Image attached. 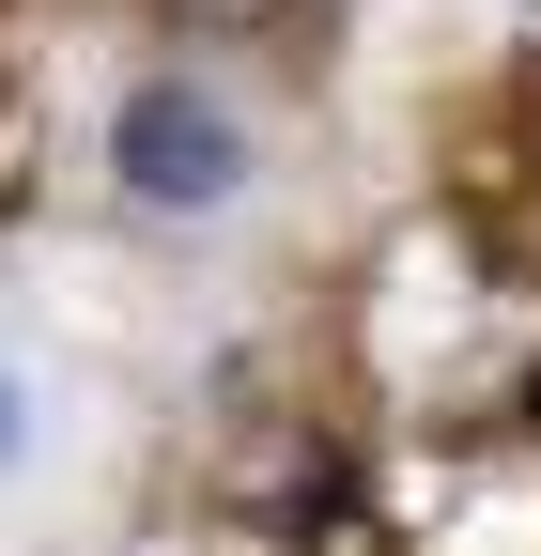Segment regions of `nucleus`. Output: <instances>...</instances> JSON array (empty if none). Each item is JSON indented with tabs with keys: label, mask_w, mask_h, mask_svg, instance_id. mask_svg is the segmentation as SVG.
<instances>
[{
	"label": "nucleus",
	"mask_w": 541,
	"mask_h": 556,
	"mask_svg": "<svg viewBox=\"0 0 541 556\" xmlns=\"http://www.w3.org/2000/svg\"><path fill=\"white\" fill-rule=\"evenodd\" d=\"M155 16H186V31H248L263 0H155Z\"/></svg>",
	"instance_id": "obj_4"
},
{
	"label": "nucleus",
	"mask_w": 541,
	"mask_h": 556,
	"mask_svg": "<svg viewBox=\"0 0 541 556\" xmlns=\"http://www.w3.org/2000/svg\"><path fill=\"white\" fill-rule=\"evenodd\" d=\"M217 495H232L248 541H294V556H310V541H341V526H356V464L325 448V433H248Z\"/></svg>",
	"instance_id": "obj_2"
},
{
	"label": "nucleus",
	"mask_w": 541,
	"mask_h": 556,
	"mask_svg": "<svg viewBox=\"0 0 541 556\" xmlns=\"http://www.w3.org/2000/svg\"><path fill=\"white\" fill-rule=\"evenodd\" d=\"M16 464H32V387L0 371V479H16Z\"/></svg>",
	"instance_id": "obj_3"
},
{
	"label": "nucleus",
	"mask_w": 541,
	"mask_h": 556,
	"mask_svg": "<svg viewBox=\"0 0 541 556\" xmlns=\"http://www.w3.org/2000/svg\"><path fill=\"white\" fill-rule=\"evenodd\" d=\"M526 417H541V371H526Z\"/></svg>",
	"instance_id": "obj_5"
},
{
	"label": "nucleus",
	"mask_w": 541,
	"mask_h": 556,
	"mask_svg": "<svg viewBox=\"0 0 541 556\" xmlns=\"http://www.w3.org/2000/svg\"><path fill=\"white\" fill-rule=\"evenodd\" d=\"M109 186L140 201V217H217V201L248 186V124L201 78H140L109 109Z\"/></svg>",
	"instance_id": "obj_1"
}]
</instances>
